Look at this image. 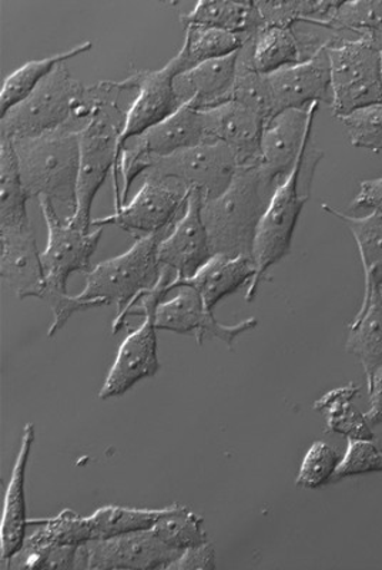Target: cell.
<instances>
[{
  "mask_svg": "<svg viewBox=\"0 0 382 570\" xmlns=\"http://www.w3.org/2000/svg\"><path fill=\"white\" fill-rule=\"evenodd\" d=\"M333 114L343 117L360 107L382 104L381 48L369 39L334 33L327 40Z\"/></svg>",
  "mask_w": 382,
  "mask_h": 570,
  "instance_id": "6",
  "label": "cell"
},
{
  "mask_svg": "<svg viewBox=\"0 0 382 570\" xmlns=\"http://www.w3.org/2000/svg\"><path fill=\"white\" fill-rule=\"evenodd\" d=\"M305 151L300 156L297 165L294 166L290 176L282 185L277 186L267 210L258 224L253 248L256 276L248 285L247 303L254 302V298L257 297L258 285L262 283L264 274L280 259L288 256L290 249H292L295 226H297L300 214L310 198V186L302 187V183H300L304 171Z\"/></svg>",
  "mask_w": 382,
  "mask_h": 570,
  "instance_id": "7",
  "label": "cell"
},
{
  "mask_svg": "<svg viewBox=\"0 0 382 570\" xmlns=\"http://www.w3.org/2000/svg\"><path fill=\"white\" fill-rule=\"evenodd\" d=\"M231 100L248 107L262 117L264 125L273 119L272 95H270L266 75L237 66V78Z\"/></svg>",
  "mask_w": 382,
  "mask_h": 570,
  "instance_id": "38",
  "label": "cell"
},
{
  "mask_svg": "<svg viewBox=\"0 0 382 570\" xmlns=\"http://www.w3.org/2000/svg\"><path fill=\"white\" fill-rule=\"evenodd\" d=\"M380 292H381V297H382V288L380 289Z\"/></svg>",
  "mask_w": 382,
  "mask_h": 570,
  "instance_id": "44",
  "label": "cell"
},
{
  "mask_svg": "<svg viewBox=\"0 0 382 570\" xmlns=\"http://www.w3.org/2000/svg\"><path fill=\"white\" fill-rule=\"evenodd\" d=\"M238 166L236 153L223 141H205L190 149L151 160L145 175L170 178L202 191L203 200L223 195ZM143 175V176H145Z\"/></svg>",
  "mask_w": 382,
  "mask_h": 570,
  "instance_id": "10",
  "label": "cell"
},
{
  "mask_svg": "<svg viewBox=\"0 0 382 570\" xmlns=\"http://www.w3.org/2000/svg\"><path fill=\"white\" fill-rule=\"evenodd\" d=\"M151 531L166 547L177 552L208 542L203 518L177 503L163 508Z\"/></svg>",
  "mask_w": 382,
  "mask_h": 570,
  "instance_id": "31",
  "label": "cell"
},
{
  "mask_svg": "<svg viewBox=\"0 0 382 570\" xmlns=\"http://www.w3.org/2000/svg\"><path fill=\"white\" fill-rule=\"evenodd\" d=\"M39 529L27 537L22 549L81 547L91 541L89 519L66 509L58 517L35 521Z\"/></svg>",
  "mask_w": 382,
  "mask_h": 570,
  "instance_id": "32",
  "label": "cell"
},
{
  "mask_svg": "<svg viewBox=\"0 0 382 570\" xmlns=\"http://www.w3.org/2000/svg\"><path fill=\"white\" fill-rule=\"evenodd\" d=\"M192 190L170 178L145 175L140 190L129 205L111 216L91 220V227L117 226L135 238L172 230L185 214Z\"/></svg>",
  "mask_w": 382,
  "mask_h": 570,
  "instance_id": "9",
  "label": "cell"
},
{
  "mask_svg": "<svg viewBox=\"0 0 382 570\" xmlns=\"http://www.w3.org/2000/svg\"><path fill=\"white\" fill-rule=\"evenodd\" d=\"M381 80H382V49H381Z\"/></svg>",
  "mask_w": 382,
  "mask_h": 570,
  "instance_id": "43",
  "label": "cell"
},
{
  "mask_svg": "<svg viewBox=\"0 0 382 570\" xmlns=\"http://www.w3.org/2000/svg\"><path fill=\"white\" fill-rule=\"evenodd\" d=\"M374 472H382V451L379 445L374 440H349L347 451L341 458L331 482Z\"/></svg>",
  "mask_w": 382,
  "mask_h": 570,
  "instance_id": "39",
  "label": "cell"
},
{
  "mask_svg": "<svg viewBox=\"0 0 382 570\" xmlns=\"http://www.w3.org/2000/svg\"><path fill=\"white\" fill-rule=\"evenodd\" d=\"M12 141L28 196L49 198L63 208V222L71 220L78 210L80 130L62 127Z\"/></svg>",
  "mask_w": 382,
  "mask_h": 570,
  "instance_id": "3",
  "label": "cell"
},
{
  "mask_svg": "<svg viewBox=\"0 0 382 570\" xmlns=\"http://www.w3.org/2000/svg\"><path fill=\"white\" fill-rule=\"evenodd\" d=\"M347 224L359 247L360 259L365 274V294L382 288V214L371 213L364 217L349 216L330 205L321 206Z\"/></svg>",
  "mask_w": 382,
  "mask_h": 570,
  "instance_id": "26",
  "label": "cell"
},
{
  "mask_svg": "<svg viewBox=\"0 0 382 570\" xmlns=\"http://www.w3.org/2000/svg\"><path fill=\"white\" fill-rule=\"evenodd\" d=\"M319 109L320 104H313L304 109L285 110L264 125L259 165L277 185L290 176L307 149Z\"/></svg>",
  "mask_w": 382,
  "mask_h": 570,
  "instance_id": "14",
  "label": "cell"
},
{
  "mask_svg": "<svg viewBox=\"0 0 382 570\" xmlns=\"http://www.w3.org/2000/svg\"><path fill=\"white\" fill-rule=\"evenodd\" d=\"M339 120L347 129L351 146L382 153V104L360 107Z\"/></svg>",
  "mask_w": 382,
  "mask_h": 570,
  "instance_id": "36",
  "label": "cell"
},
{
  "mask_svg": "<svg viewBox=\"0 0 382 570\" xmlns=\"http://www.w3.org/2000/svg\"><path fill=\"white\" fill-rule=\"evenodd\" d=\"M340 463L337 451L323 441H315L300 466L295 485L302 490H319L333 481Z\"/></svg>",
  "mask_w": 382,
  "mask_h": 570,
  "instance_id": "37",
  "label": "cell"
},
{
  "mask_svg": "<svg viewBox=\"0 0 382 570\" xmlns=\"http://www.w3.org/2000/svg\"><path fill=\"white\" fill-rule=\"evenodd\" d=\"M244 36L226 30L190 27L186 28L185 45L177 55L180 56L185 71L195 66L227 58L238 52L244 45Z\"/></svg>",
  "mask_w": 382,
  "mask_h": 570,
  "instance_id": "30",
  "label": "cell"
},
{
  "mask_svg": "<svg viewBox=\"0 0 382 570\" xmlns=\"http://www.w3.org/2000/svg\"><path fill=\"white\" fill-rule=\"evenodd\" d=\"M370 409L365 412V419L371 426L382 424V365L371 376L369 383Z\"/></svg>",
  "mask_w": 382,
  "mask_h": 570,
  "instance_id": "42",
  "label": "cell"
},
{
  "mask_svg": "<svg viewBox=\"0 0 382 570\" xmlns=\"http://www.w3.org/2000/svg\"><path fill=\"white\" fill-rule=\"evenodd\" d=\"M166 295V285L157 284L155 289L143 295L135 308L127 313L126 318L131 315H141L145 317V323L131 331L121 343L115 364L107 374L104 389L99 392L100 400L124 395L141 380L150 379L159 371L155 312Z\"/></svg>",
  "mask_w": 382,
  "mask_h": 570,
  "instance_id": "8",
  "label": "cell"
},
{
  "mask_svg": "<svg viewBox=\"0 0 382 570\" xmlns=\"http://www.w3.org/2000/svg\"><path fill=\"white\" fill-rule=\"evenodd\" d=\"M256 276V266L249 257H227L214 254L192 278L173 282L169 292L178 287L196 289L208 312H213L218 302L238 292Z\"/></svg>",
  "mask_w": 382,
  "mask_h": 570,
  "instance_id": "23",
  "label": "cell"
},
{
  "mask_svg": "<svg viewBox=\"0 0 382 570\" xmlns=\"http://www.w3.org/2000/svg\"><path fill=\"white\" fill-rule=\"evenodd\" d=\"M200 111L207 141H223L236 153L238 166L262 163L264 120L248 107L228 100Z\"/></svg>",
  "mask_w": 382,
  "mask_h": 570,
  "instance_id": "19",
  "label": "cell"
},
{
  "mask_svg": "<svg viewBox=\"0 0 382 570\" xmlns=\"http://www.w3.org/2000/svg\"><path fill=\"white\" fill-rule=\"evenodd\" d=\"M202 206V191L193 188L185 214L157 249L160 266L175 273V282L192 278L214 256Z\"/></svg>",
  "mask_w": 382,
  "mask_h": 570,
  "instance_id": "16",
  "label": "cell"
},
{
  "mask_svg": "<svg viewBox=\"0 0 382 570\" xmlns=\"http://www.w3.org/2000/svg\"><path fill=\"white\" fill-rule=\"evenodd\" d=\"M157 330L172 333L195 335L198 344L206 337L218 338L233 350L234 341L242 334L257 327V318H248L236 325L218 323L213 312H208L200 294L190 287H178V293L170 302L157 305L155 312Z\"/></svg>",
  "mask_w": 382,
  "mask_h": 570,
  "instance_id": "15",
  "label": "cell"
},
{
  "mask_svg": "<svg viewBox=\"0 0 382 570\" xmlns=\"http://www.w3.org/2000/svg\"><path fill=\"white\" fill-rule=\"evenodd\" d=\"M163 509H136L104 507L89 517L91 541L120 537V534L147 531L155 525Z\"/></svg>",
  "mask_w": 382,
  "mask_h": 570,
  "instance_id": "33",
  "label": "cell"
},
{
  "mask_svg": "<svg viewBox=\"0 0 382 570\" xmlns=\"http://www.w3.org/2000/svg\"><path fill=\"white\" fill-rule=\"evenodd\" d=\"M0 277L20 299L40 298L46 288L42 254L32 224L0 228Z\"/></svg>",
  "mask_w": 382,
  "mask_h": 570,
  "instance_id": "20",
  "label": "cell"
},
{
  "mask_svg": "<svg viewBox=\"0 0 382 570\" xmlns=\"http://www.w3.org/2000/svg\"><path fill=\"white\" fill-rule=\"evenodd\" d=\"M340 2H256L262 14L264 27L280 24V27H293L295 23H310L315 27L330 29L331 18Z\"/></svg>",
  "mask_w": 382,
  "mask_h": 570,
  "instance_id": "34",
  "label": "cell"
},
{
  "mask_svg": "<svg viewBox=\"0 0 382 570\" xmlns=\"http://www.w3.org/2000/svg\"><path fill=\"white\" fill-rule=\"evenodd\" d=\"M277 186L262 165L241 167L223 195L203 200V222L214 254L253 258L258 224Z\"/></svg>",
  "mask_w": 382,
  "mask_h": 570,
  "instance_id": "2",
  "label": "cell"
},
{
  "mask_svg": "<svg viewBox=\"0 0 382 570\" xmlns=\"http://www.w3.org/2000/svg\"><path fill=\"white\" fill-rule=\"evenodd\" d=\"M183 71L185 66L178 55L159 70L137 71L139 90L127 111L126 126L120 140L121 149L127 141L140 136L150 127L161 124L163 120L169 119L183 107L175 90V79Z\"/></svg>",
  "mask_w": 382,
  "mask_h": 570,
  "instance_id": "17",
  "label": "cell"
},
{
  "mask_svg": "<svg viewBox=\"0 0 382 570\" xmlns=\"http://www.w3.org/2000/svg\"><path fill=\"white\" fill-rule=\"evenodd\" d=\"M137 71L125 80L86 86L90 115L88 124L80 130L78 210L66 222L70 226L90 232L95 197L119 161L120 140L129 111L124 101L127 95L137 94Z\"/></svg>",
  "mask_w": 382,
  "mask_h": 570,
  "instance_id": "1",
  "label": "cell"
},
{
  "mask_svg": "<svg viewBox=\"0 0 382 570\" xmlns=\"http://www.w3.org/2000/svg\"><path fill=\"white\" fill-rule=\"evenodd\" d=\"M39 203L48 227V246L42 253L46 288L40 298L43 299L48 295L68 294L66 283L70 274L88 272L105 227L81 230L63 222L49 198H39Z\"/></svg>",
  "mask_w": 382,
  "mask_h": 570,
  "instance_id": "11",
  "label": "cell"
},
{
  "mask_svg": "<svg viewBox=\"0 0 382 570\" xmlns=\"http://www.w3.org/2000/svg\"><path fill=\"white\" fill-rule=\"evenodd\" d=\"M182 552L173 551L153 533L137 531L81 544L76 568L90 570L167 569Z\"/></svg>",
  "mask_w": 382,
  "mask_h": 570,
  "instance_id": "12",
  "label": "cell"
},
{
  "mask_svg": "<svg viewBox=\"0 0 382 570\" xmlns=\"http://www.w3.org/2000/svg\"><path fill=\"white\" fill-rule=\"evenodd\" d=\"M347 351L363 365L366 383L382 365V297L380 289L364 294L363 303L350 324Z\"/></svg>",
  "mask_w": 382,
  "mask_h": 570,
  "instance_id": "24",
  "label": "cell"
},
{
  "mask_svg": "<svg viewBox=\"0 0 382 570\" xmlns=\"http://www.w3.org/2000/svg\"><path fill=\"white\" fill-rule=\"evenodd\" d=\"M183 27L226 30L254 36L264 27L256 2H198L192 12L180 14Z\"/></svg>",
  "mask_w": 382,
  "mask_h": 570,
  "instance_id": "25",
  "label": "cell"
},
{
  "mask_svg": "<svg viewBox=\"0 0 382 570\" xmlns=\"http://www.w3.org/2000/svg\"><path fill=\"white\" fill-rule=\"evenodd\" d=\"M29 198L20 177L13 141L0 137V228L32 224L28 213Z\"/></svg>",
  "mask_w": 382,
  "mask_h": 570,
  "instance_id": "27",
  "label": "cell"
},
{
  "mask_svg": "<svg viewBox=\"0 0 382 570\" xmlns=\"http://www.w3.org/2000/svg\"><path fill=\"white\" fill-rule=\"evenodd\" d=\"M237 65L238 52L183 71L175 79L178 99L183 106L188 105L196 110L226 104L236 83Z\"/></svg>",
  "mask_w": 382,
  "mask_h": 570,
  "instance_id": "22",
  "label": "cell"
},
{
  "mask_svg": "<svg viewBox=\"0 0 382 570\" xmlns=\"http://www.w3.org/2000/svg\"><path fill=\"white\" fill-rule=\"evenodd\" d=\"M170 232L136 238L134 246L125 254L106 259L86 276L84 292L76 297L88 303L90 308L116 304L119 313L114 323V334L125 327V315L143 295L159 283L163 268L157 259V249Z\"/></svg>",
  "mask_w": 382,
  "mask_h": 570,
  "instance_id": "4",
  "label": "cell"
},
{
  "mask_svg": "<svg viewBox=\"0 0 382 570\" xmlns=\"http://www.w3.org/2000/svg\"><path fill=\"white\" fill-rule=\"evenodd\" d=\"M353 210H371L382 214V177L361 181L359 195L351 203Z\"/></svg>",
  "mask_w": 382,
  "mask_h": 570,
  "instance_id": "41",
  "label": "cell"
},
{
  "mask_svg": "<svg viewBox=\"0 0 382 570\" xmlns=\"http://www.w3.org/2000/svg\"><path fill=\"white\" fill-rule=\"evenodd\" d=\"M272 95L273 117L290 109L313 104L333 105L331 65L327 43L313 58L266 75Z\"/></svg>",
  "mask_w": 382,
  "mask_h": 570,
  "instance_id": "13",
  "label": "cell"
},
{
  "mask_svg": "<svg viewBox=\"0 0 382 570\" xmlns=\"http://www.w3.org/2000/svg\"><path fill=\"white\" fill-rule=\"evenodd\" d=\"M327 40L317 36L297 35L293 27L270 24L254 36H246L238 50V68L268 75L313 58Z\"/></svg>",
  "mask_w": 382,
  "mask_h": 570,
  "instance_id": "18",
  "label": "cell"
},
{
  "mask_svg": "<svg viewBox=\"0 0 382 570\" xmlns=\"http://www.w3.org/2000/svg\"><path fill=\"white\" fill-rule=\"evenodd\" d=\"M85 94L86 86L71 78L66 63L59 65L27 99L0 117V137L18 140L62 127L84 129L88 124Z\"/></svg>",
  "mask_w": 382,
  "mask_h": 570,
  "instance_id": "5",
  "label": "cell"
},
{
  "mask_svg": "<svg viewBox=\"0 0 382 570\" xmlns=\"http://www.w3.org/2000/svg\"><path fill=\"white\" fill-rule=\"evenodd\" d=\"M359 394L360 389L354 383L340 386L315 401L314 410L325 415L329 431L333 434L343 435L347 440H374L365 414H360L353 405Z\"/></svg>",
  "mask_w": 382,
  "mask_h": 570,
  "instance_id": "28",
  "label": "cell"
},
{
  "mask_svg": "<svg viewBox=\"0 0 382 570\" xmlns=\"http://www.w3.org/2000/svg\"><path fill=\"white\" fill-rule=\"evenodd\" d=\"M91 42H85L66 52L49 56V58L32 60V62L20 66L12 75L4 79L2 90H0V115H7L13 106L28 98L32 91L38 88L40 81L48 78L59 65L71 58L89 52Z\"/></svg>",
  "mask_w": 382,
  "mask_h": 570,
  "instance_id": "29",
  "label": "cell"
},
{
  "mask_svg": "<svg viewBox=\"0 0 382 570\" xmlns=\"http://www.w3.org/2000/svg\"><path fill=\"white\" fill-rule=\"evenodd\" d=\"M35 436V425L27 424L12 476H10L8 490L4 493L2 522H0V558H2V562H8L10 558H13L27 541V529L30 525L27 508V473Z\"/></svg>",
  "mask_w": 382,
  "mask_h": 570,
  "instance_id": "21",
  "label": "cell"
},
{
  "mask_svg": "<svg viewBox=\"0 0 382 570\" xmlns=\"http://www.w3.org/2000/svg\"><path fill=\"white\" fill-rule=\"evenodd\" d=\"M330 30L334 33H355L369 39L382 49V2L381 0H360V2H340L331 18Z\"/></svg>",
  "mask_w": 382,
  "mask_h": 570,
  "instance_id": "35",
  "label": "cell"
},
{
  "mask_svg": "<svg viewBox=\"0 0 382 570\" xmlns=\"http://www.w3.org/2000/svg\"><path fill=\"white\" fill-rule=\"evenodd\" d=\"M216 568V552L210 541L186 549L172 562L170 570H212Z\"/></svg>",
  "mask_w": 382,
  "mask_h": 570,
  "instance_id": "40",
  "label": "cell"
}]
</instances>
